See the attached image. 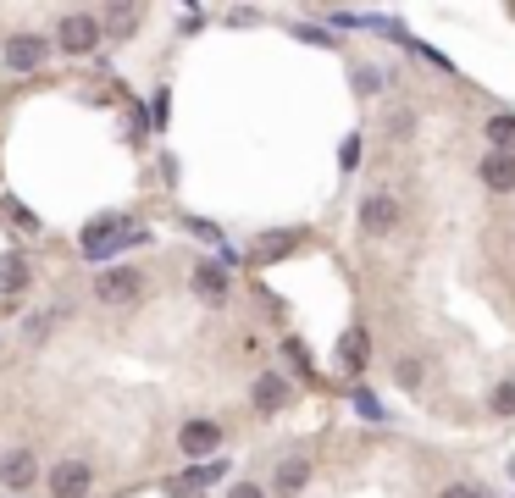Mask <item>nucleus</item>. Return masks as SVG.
<instances>
[{"label":"nucleus","instance_id":"nucleus-1","mask_svg":"<svg viewBox=\"0 0 515 498\" xmlns=\"http://www.w3.org/2000/svg\"><path fill=\"white\" fill-rule=\"evenodd\" d=\"M56 45L67 50V56H84V50H95L100 45V23L89 12H72V17H61V28H56Z\"/></svg>","mask_w":515,"mask_h":498},{"label":"nucleus","instance_id":"nucleus-2","mask_svg":"<svg viewBox=\"0 0 515 498\" xmlns=\"http://www.w3.org/2000/svg\"><path fill=\"white\" fill-rule=\"evenodd\" d=\"M394 222H399V200H394V194H366V200H360V233L383 238V233H394Z\"/></svg>","mask_w":515,"mask_h":498},{"label":"nucleus","instance_id":"nucleus-3","mask_svg":"<svg viewBox=\"0 0 515 498\" xmlns=\"http://www.w3.org/2000/svg\"><path fill=\"white\" fill-rule=\"evenodd\" d=\"M45 56H50V39L45 34H12V39H6V67H17V72L45 67Z\"/></svg>","mask_w":515,"mask_h":498},{"label":"nucleus","instance_id":"nucleus-4","mask_svg":"<svg viewBox=\"0 0 515 498\" xmlns=\"http://www.w3.org/2000/svg\"><path fill=\"white\" fill-rule=\"evenodd\" d=\"M95 294L106 299V305H128V299H139V294H144V277L133 272V266H117V272H100Z\"/></svg>","mask_w":515,"mask_h":498},{"label":"nucleus","instance_id":"nucleus-5","mask_svg":"<svg viewBox=\"0 0 515 498\" xmlns=\"http://www.w3.org/2000/svg\"><path fill=\"white\" fill-rule=\"evenodd\" d=\"M0 482L12 487V493H28V487L39 482V460H34V449H12L6 460H0Z\"/></svg>","mask_w":515,"mask_h":498},{"label":"nucleus","instance_id":"nucleus-6","mask_svg":"<svg viewBox=\"0 0 515 498\" xmlns=\"http://www.w3.org/2000/svg\"><path fill=\"white\" fill-rule=\"evenodd\" d=\"M178 449L189 454V460H205V454L222 449V427H216V421H189V427L178 432Z\"/></svg>","mask_w":515,"mask_h":498},{"label":"nucleus","instance_id":"nucleus-7","mask_svg":"<svg viewBox=\"0 0 515 498\" xmlns=\"http://www.w3.org/2000/svg\"><path fill=\"white\" fill-rule=\"evenodd\" d=\"M50 493L56 498H84L89 493V465L84 460H61L56 471H50Z\"/></svg>","mask_w":515,"mask_h":498},{"label":"nucleus","instance_id":"nucleus-8","mask_svg":"<svg viewBox=\"0 0 515 498\" xmlns=\"http://www.w3.org/2000/svg\"><path fill=\"white\" fill-rule=\"evenodd\" d=\"M122 238H128V233H122V216H106V222H95L84 233V255H89V261H106Z\"/></svg>","mask_w":515,"mask_h":498},{"label":"nucleus","instance_id":"nucleus-9","mask_svg":"<svg viewBox=\"0 0 515 498\" xmlns=\"http://www.w3.org/2000/svg\"><path fill=\"white\" fill-rule=\"evenodd\" d=\"M482 183H488V189H499V194H510L515 189V155L493 150L488 161H482Z\"/></svg>","mask_w":515,"mask_h":498},{"label":"nucleus","instance_id":"nucleus-10","mask_svg":"<svg viewBox=\"0 0 515 498\" xmlns=\"http://www.w3.org/2000/svg\"><path fill=\"white\" fill-rule=\"evenodd\" d=\"M305 482H311V460H283L277 465V493L283 498L305 493Z\"/></svg>","mask_w":515,"mask_h":498},{"label":"nucleus","instance_id":"nucleus-11","mask_svg":"<svg viewBox=\"0 0 515 498\" xmlns=\"http://www.w3.org/2000/svg\"><path fill=\"white\" fill-rule=\"evenodd\" d=\"M283 399H288V382L283 377H261V382H255V410H261V415L283 410Z\"/></svg>","mask_w":515,"mask_h":498},{"label":"nucleus","instance_id":"nucleus-12","mask_svg":"<svg viewBox=\"0 0 515 498\" xmlns=\"http://www.w3.org/2000/svg\"><path fill=\"white\" fill-rule=\"evenodd\" d=\"M28 283V261L23 255H0V294H17Z\"/></svg>","mask_w":515,"mask_h":498},{"label":"nucleus","instance_id":"nucleus-13","mask_svg":"<svg viewBox=\"0 0 515 498\" xmlns=\"http://www.w3.org/2000/svg\"><path fill=\"white\" fill-rule=\"evenodd\" d=\"M194 288H200L205 299H222L228 294V272H222V266H200V272H194Z\"/></svg>","mask_w":515,"mask_h":498},{"label":"nucleus","instance_id":"nucleus-14","mask_svg":"<svg viewBox=\"0 0 515 498\" xmlns=\"http://www.w3.org/2000/svg\"><path fill=\"white\" fill-rule=\"evenodd\" d=\"M488 139H493V150L515 155V117H493L488 122Z\"/></svg>","mask_w":515,"mask_h":498},{"label":"nucleus","instance_id":"nucleus-15","mask_svg":"<svg viewBox=\"0 0 515 498\" xmlns=\"http://www.w3.org/2000/svg\"><path fill=\"white\" fill-rule=\"evenodd\" d=\"M106 23H111V34H133L139 28V6H111Z\"/></svg>","mask_w":515,"mask_h":498},{"label":"nucleus","instance_id":"nucleus-16","mask_svg":"<svg viewBox=\"0 0 515 498\" xmlns=\"http://www.w3.org/2000/svg\"><path fill=\"white\" fill-rule=\"evenodd\" d=\"M366 355H372V349H366V332H349L344 338V366H366Z\"/></svg>","mask_w":515,"mask_h":498},{"label":"nucleus","instance_id":"nucleus-17","mask_svg":"<svg viewBox=\"0 0 515 498\" xmlns=\"http://www.w3.org/2000/svg\"><path fill=\"white\" fill-rule=\"evenodd\" d=\"M488 404H493V415H515V382H499Z\"/></svg>","mask_w":515,"mask_h":498},{"label":"nucleus","instance_id":"nucleus-18","mask_svg":"<svg viewBox=\"0 0 515 498\" xmlns=\"http://www.w3.org/2000/svg\"><path fill=\"white\" fill-rule=\"evenodd\" d=\"M283 249H294V233H277V238H261V244H255V255H283Z\"/></svg>","mask_w":515,"mask_h":498},{"label":"nucleus","instance_id":"nucleus-19","mask_svg":"<svg viewBox=\"0 0 515 498\" xmlns=\"http://www.w3.org/2000/svg\"><path fill=\"white\" fill-rule=\"evenodd\" d=\"M394 377H399V388H416V382H421V366H416V360H399Z\"/></svg>","mask_w":515,"mask_h":498},{"label":"nucleus","instance_id":"nucleus-20","mask_svg":"<svg viewBox=\"0 0 515 498\" xmlns=\"http://www.w3.org/2000/svg\"><path fill=\"white\" fill-rule=\"evenodd\" d=\"M355 83H360V89H383V72H377V67H360Z\"/></svg>","mask_w":515,"mask_h":498},{"label":"nucleus","instance_id":"nucleus-21","mask_svg":"<svg viewBox=\"0 0 515 498\" xmlns=\"http://www.w3.org/2000/svg\"><path fill=\"white\" fill-rule=\"evenodd\" d=\"M438 498H482V487H466V482H455V487H444Z\"/></svg>","mask_w":515,"mask_h":498},{"label":"nucleus","instance_id":"nucleus-22","mask_svg":"<svg viewBox=\"0 0 515 498\" xmlns=\"http://www.w3.org/2000/svg\"><path fill=\"white\" fill-rule=\"evenodd\" d=\"M228 498H266V493H261V487H255V482H239V487H233Z\"/></svg>","mask_w":515,"mask_h":498}]
</instances>
